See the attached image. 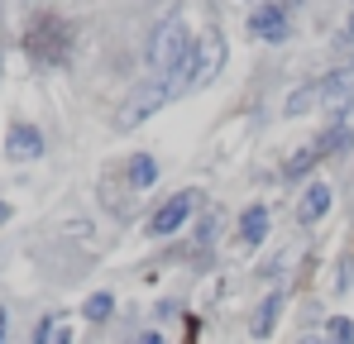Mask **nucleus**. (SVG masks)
I'll list each match as a JSON object with an SVG mask.
<instances>
[{"label": "nucleus", "mask_w": 354, "mask_h": 344, "mask_svg": "<svg viewBox=\"0 0 354 344\" xmlns=\"http://www.w3.org/2000/svg\"><path fill=\"white\" fill-rule=\"evenodd\" d=\"M187 53H192L187 24L168 19V24H158V29H153V39H149V67H153L158 77H173L177 67L187 62Z\"/></svg>", "instance_id": "1"}, {"label": "nucleus", "mask_w": 354, "mask_h": 344, "mask_svg": "<svg viewBox=\"0 0 354 344\" xmlns=\"http://www.w3.org/2000/svg\"><path fill=\"white\" fill-rule=\"evenodd\" d=\"M168 101H173V96H168V82H163V77H158V82H149V86H139V91L120 106V129H134L144 115H153L158 106H168Z\"/></svg>", "instance_id": "2"}, {"label": "nucleus", "mask_w": 354, "mask_h": 344, "mask_svg": "<svg viewBox=\"0 0 354 344\" xmlns=\"http://www.w3.org/2000/svg\"><path fill=\"white\" fill-rule=\"evenodd\" d=\"M192 206H196V191H177L173 201H163L158 211H153V220H149V234H177V229L187 225V216H192Z\"/></svg>", "instance_id": "3"}, {"label": "nucleus", "mask_w": 354, "mask_h": 344, "mask_svg": "<svg viewBox=\"0 0 354 344\" xmlns=\"http://www.w3.org/2000/svg\"><path fill=\"white\" fill-rule=\"evenodd\" d=\"M5 153L19 158V163L44 158V134H39L34 124H10V134H5Z\"/></svg>", "instance_id": "4"}, {"label": "nucleus", "mask_w": 354, "mask_h": 344, "mask_svg": "<svg viewBox=\"0 0 354 344\" xmlns=\"http://www.w3.org/2000/svg\"><path fill=\"white\" fill-rule=\"evenodd\" d=\"M249 34L263 39V44H278V39H288V15H283L278 5H263V10H254V19H249Z\"/></svg>", "instance_id": "5"}, {"label": "nucleus", "mask_w": 354, "mask_h": 344, "mask_svg": "<svg viewBox=\"0 0 354 344\" xmlns=\"http://www.w3.org/2000/svg\"><path fill=\"white\" fill-rule=\"evenodd\" d=\"M326 211H330V187H326V182H311V187L301 191V206H297V220H301V225H316V220H321Z\"/></svg>", "instance_id": "6"}, {"label": "nucleus", "mask_w": 354, "mask_h": 344, "mask_svg": "<svg viewBox=\"0 0 354 344\" xmlns=\"http://www.w3.org/2000/svg\"><path fill=\"white\" fill-rule=\"evenodd\" d=\"M278 316H283V292H273V296H263V301H259V311H254V321H249L254 340H268V335H273V325H278Z\"/></svg>", "instance_id": "7"}, {"label": "nucleus", "mask_w": 354, "mask_h": 344, "mask_svg": "<svg viewBox=\"0 0 354 344\" xmlns=\"http://www.w3.org/2000/svg\"><path fill=\"white\" fill-rule=\"evenodd\" d=\"M263 234H268V211H263V206H249V211L239 216V239H244V244H263Z\"/></svg>", "instance_id": "8"}, {"label": "nucleus", "mask_w": 354, "mask_h": 344, "mask_svg": "<svg viewBox=\"0 0 354 344\" xmlns=\"http://www.w3.org/2000/svg\"><path fill=\"white\" fill-rule=\"evenodd\" d=\"M321 86H326V77H321V82H306V86H297L292 96H288V106H283V111H288V115H306L311 106H321Z\"/></svg>", "instance_id": "9"}, {"label": "nucleus", "mask_w": 354, "mask_h": 344, "mask_svg": "<svg viewBox=\"0 0 354 344\" xmlns=\"http://www.w3.org/2000/svg\"><path fill=\"white\" fill-rule=\"evenodd\" d=\"M345 144H350V129H345V124H335V129H326L311 149H316V158H330V153H335V149H345Z\"/></svg>", "instance_id": "10"}, {"label": "nucleus", "mask_w": 354, "mask_h": 344, "mask_svg": "<svg viewBox=\"0 0 354 344\" xmlns=\"http://www.w3.org/2000/svg\"><path fill=\"white\" fill-rule=\"evenodd\" d=\"M111 311H115V296H111V292H91V296H86V306H82V316H86V321H106Z\"/></svg>", "instance_id": "11"}, {"label": "nucleus", "mask_w": 354, "mask_h": 344, "mask_svg": "<svg viewBox=\"0 0 354 344\" xmlns=\"http://www.w3.org/2000/svg\"><path fill=\"white\" fill-rule=\"evenodd\" d=\"M153 177H158V163H153L149 153H139V158L129 163V182H134V187H149Z\"/></svg>", "instance_id": "12"}, {"label": "nucleus", "mask_w": 354, "mask_h": 344, "mask_svg": "<svg viewBox=\"0 0 354 344\" xmlns=\"http://www.w3.org/2000/svg\"><path fill=\"white\" fill-rule=\"evenodd\" d=\"M326 344H354V325L345 316H330L326 321Z\"/></svg>", "instance_id": "13"}, {"label": "nucleus", "mask_w": 354, "mask_h": 344, "mask_svg": "<svg viewBox=\"0 0 354 344\" xmlns=\"http://www.w3.org/2000/svg\"><path fill=\"white\" fill-rule=\"evenodd\" d=\"M311 163H316V149H301L297 158H288V168H283V172H288V177H301V172L311 168Z\"/></svg>", "instance_id": "14"}, {"label": "nucleus", "mask_w": 354, "mask_h": 344, "mask_svg": "<svg viewBox=\"0 0 354 344\" xmlns=\"http://www.w3.org/2000/svg\"><path fill=\"white\" fill-rule=\"evenodd\" d=\"M53 340V316H44L39 325H34V344H48Z\"/></svg>", "instance_id": "15"}, {"label": "nucleus", "mask_w": 354, "mask_h": 344, "mask_svg": "<svg viewBox=\"0 0 354 344\" xmlns=\"http://www.w3.org/2000/svg\"><path fill=\"white\" fill-rule=\"evenodd\" d=\"M0 344H10V311L0 306Z\"/></svg>", "instance_id": "16"}, {"label": "nucleus", "mask_w": 354, "mask_h": 344, "mask_svg": "<svg viewBox=\"0 0 354 344\" xmlns=\"http://www.w3.org/2000/svg\"><path fill=\"white\" fill-rule=\"evenodd\" d=\"M139 344H163V335H139Z\"/></svg>", "instance_id": "17"}, {"label": "nucleus", "mask_w": 354, "mask_h": 344, "mask_svg": "<svg viewBox=\"0 0 354 344\" xmlns=\"http://www.w3.org/2000/svg\"><path fill=\"white\" fill-rule=\"evenodd\" d=\"M345 39H350V44H354V15H350V19H345Z\"/></svg>", "instance_id": "18"}, {"label": "nucleus", "mask_w": 354, "mask_h": 344, "mask_svg": "<svg viewBox=\"0 0 354 344\" xmlns=\"http://www.w3.org/2000/svg\"><path fill=\"white\" fill-rule=\"evenodd\" d=\"M5 220H10V206H5V201H0V225H5Z\"/></svg>", "instance_id": "19"}, {"label": "nucleus", "mask_w": 354, "mask_h": 344, "mask_svg": "<svg viewBox=\"0 0 354 344\" xmlns=\"http://www.w3.org/2000/svg\"><path fill=\"white\" fill-rule=\"evenodd\" d=\"M53 344H72V335H67V330H62V335H58V340H53Z\"/></svg>", "instance_id": "20"}, {"label": "nucleus", "mask_w": 354, "mask_h": 344, "mask_svg": "<svg viewBox=\"0 0 354 344\" xmlns=\"http://www.w3.org/2000/svg\"><path fill=\"white\" fill-rule=\"evenodd\" d=\"M301 344H321V340H301Z\"/></svg>", "instance_id": "21"}]
</instances>
